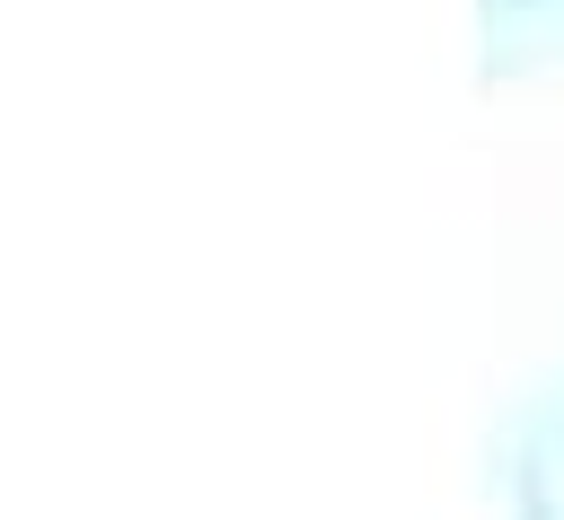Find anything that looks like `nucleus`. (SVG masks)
Segmentation results:
<instances>
[]
</instances>
